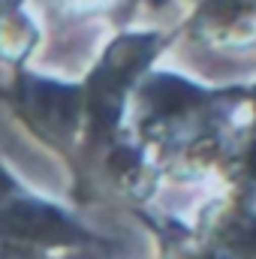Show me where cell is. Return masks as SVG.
Instances as JSON below:
<instances>
[{
	"mask_svg": "<svg viewBox=\"0 0 256 259\" xmlns=\"http://www.w3.org/2000/svg\"><path fill=\"white\" fill-rule=\"evenodd\" d=\"M151 100L160 112H181L193 103V91L178 78H160L151 88Z\"/></svg>",
	"mask_w": 256,
	"mask_h": 259,
	"instance_id": "obj_1",
	"label": "cell"
},
{
	"mask_svg": "<svg viewBox=\"0 0 256 259\" xmlns=\"http://www.w3.org/2000/svg\"><path fill=\"white\" fill-rule=\"evenodd\" d=\"M250 166H253V172H256V151H253V157H250Z\"/></svg>",
	"mask_w": 256,
	"mask_h": 259,
	"instance_id": "obj_2",
	"label": "cell"
}]
</instances>
